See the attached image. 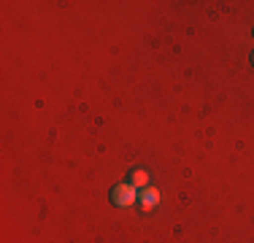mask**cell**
Listing matches in <instances>:
<instances>
[{"mask_svg": "<svg viewBox=\"0 0 254 243\" xmlns=\"http://www.w3.org/2000/svg\"><path fill=\"white\" fill-rule=\"evenodd\" d=\"M157 203H160V192H157L154 186H143V192L138 194V208L146 214V211H152Z\"/></svg>", "mask_w": 254, "mask_h": 243, "instance_id": "cell-2", "label": "cell"}, {"mask_svg": "<svg viewBox=\"0 0 254 243\" xmlns=\"http://www.w3.org/2000/svg\"><path fill=\"white\" fill-rule=\"evenodd\" d=\"M127 179H130V184H132V186H146V184H149V173H146L143 168L130 170V176H127Z\"/></svg>", "mask_w": 254, "mask_h": 243, "instance_id": "cell-3", "label": "cell"}, {"mask_svg": "<svg viewBox=\"0 0 254 243\" xmlns=\"http://www.w3.org/2000/svg\"><path fill=\"white\" fill-rule=\"evenodd\" d=\"M252 65H254V52H252Z\"/></svg>", "mask_w": 254, "mask_h": 243, "instance_id": "cell-4", "label": "cell"}, {"mask_svg": "<svg viewBox=\"0 0 254 243\" xmlns=\"http://www.w3.org/2000/svg\"><path fill=\"white\" fill-rule=\"evenodd\" d=\"M111 203L117 205V208H127V205L138 203L135 186H132L130 181H122V184H117V186L111 189Z\"/></svg>", "mask_w": 254, "mask_h": 243, "instance_id": "cell-1", "label": "cell"}]
</instances>
